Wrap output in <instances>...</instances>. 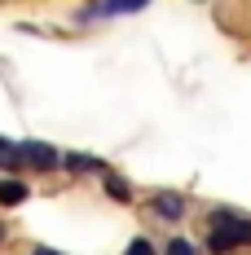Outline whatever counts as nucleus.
<instances>
[{"instance_id":"3","label":"nucleus","mask_w":251,"mask_h":255,"mask_svg":"<svg viewBox=\"0 0 251 255\" xmlns=\"http://www.w3.org/2000/svg\"><path fill=\"white\" fill-rule=\"evenodd\" d=\"M150 211L159 216V220H181V216H185V194L159 189V194H150Z\"/></svg>"},{"instance_id":"10","label":"nucleus","mask_w":251,"mask_h":255,"mask_svg":"<svg viewBox=\"0 0 251 255\" xmlns=\"http://www.w3.org/2000/svg\"><path fill=\"white\" fill-rule=\"evenodd\" d=\"M124 255H154V242H150V238H132Z\"/></svg>"},{"instance_id":"2","label":"nucleus","mask_w":251,"mask_h":255,"mask_svg":"<svg viewBox=\"0 0 251 255\" xmlns=\"http://www.w3.org/2000/svg\"><path fill=\"white\" fill-rule=\"evenodd\" d=\"M18 145H22V167H31V172H57L62 167V154L44 141H18Z\"/></svg>"},{"instance_id":"5","label":"nucleus","mask_w":251,"mask_h":255,"mask_svg":"<svg viewBox=\"0 0 251 255\" xmlns=\"http://www.w3.org/2000/svg\"><path fill=\"white\" fill-rule=\"evenodd\" d=\"M0 172H22V145L0 136Z\"/></svg>"},{"instance_id":"1","label":"nucleus","mask_w":251,"mask_h":255,"mask_svg":"<svg viewBox=\"0 0 251 255\" xmlns=\"http://www.w3.org/2000/svg\"><path fill=\"white\" fill-rule=\"evenodd\" d=\"M238 247H251V220L229 211V207H216L212 211V225H207V251L212 255H229Z\"/></svg>"},{"instance_id":"4","label":"nucleus","mask_w":251,"mask_h":255,"mask_svg":"<svg viewBox=\"0 0 251 255\" xmlns=\"http://www.w3.org/2000/svg\"><path fill=\"white\" fill-rule=\"evenodd\" d=\"M62 167L66 172H93V176H106L110 167L101 163V158H93V154H62Z\"/></svg>"},{"instance_id":"9","label":"nucleus","mask_w":251,"mask_h":255,"mask_svg":"<svg viewBox=\"0 0 251 255\" xmlns=\"http://www.w3.org/2000/svg\"><path fill=\"white\" fill-rule=\"evenodd\" d=\"M163 255H199V251H194V242H190V238H172V242L163 247Z\"/></svg>"},{"instance_id":"7","label":"nucleus","mask_w":251,"mask_h":255,"mask_svg":"<svg viewBox=\"0 0 251 255\" xmlns=\"http://www.w3.org/2000/svg\"><path fill=\"white\" fill-rule=\"evenodd\" d=\"M101 185H106V194H110L115 203H132V185H128L124 176H115V172H106V176H101Z\"/></svg>"},{"instance_id":"6","label":"nucleus","mask_w":251,"mask_h":255,"mask_svg":"<svg viewBox=\"0 0 251 255\" xmlns=\"http://www.w3.org/2000/svg\"><path fill=\"white\" fill-rule=\"evenodd\" d=\"M26 194H31V189H26L22 180H13V176L0 180V207H18V203H26Z\"/></svg>"},{"instance_id":"8","label":"nucleus","mask_w":251,"mask_h":255,"mask_svg":"<svg viewBox=\"0 0 251 255\" xmlns=\"http://www.w3.org/2000/svg\"><path fill=\"white\" fill-rule=\"evenodd\" d=\"M146 4H150V0H106L93 13H137V9H146Z\"/></svg>"},{"instance_id":"11","label":"nucleus","mask_w":251,"mask_h":255,"mask_svg":"<svg viewBox=\"0 0 251 255\" xmlns=\"http://www.w3.org/2000/svg\"><path fill=\"white\" fill-rule=\"evenodd\" d=\"M31 255H62V251H53V247H35Z\"/></svg>"},{"instance_id":"12","label":"nucleus","mask_w":251,"mask_h":255,"mask_svg":"<svg viewBox=\"0 0 251 255\" xmlns=\"http://www.w3.org/2000/svg\"><path fill=\"white\" fill-rule=\"evenodd\" d=\"M0 242H4V225H0Z\"/></svg>"}]
</instances>
